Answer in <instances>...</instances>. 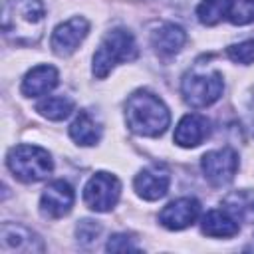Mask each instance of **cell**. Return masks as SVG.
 Listing matches in <instances>:
<instances>
[{
	"instance_id": "obj_1",
	"label": "cell",
	"mask_w": 254,
	"mask_h": 254,
	"mask_svg": "<svg viewBox=\"0 0 254 254\" xmlns=\"http://www.w3.org/2000/svg\"><path fill=\"white\" fill-rule=\"evenodd\" d=\"M46 28V10L40 0H4L2 32L18 46H36Z\"/></svg>"
},
{
	"instance_id": "obj_2",
	"label": "cell",
	"mask_w": 254,
	"mask_h": 254,
	"mask_svg": "<svg viewBox=\"0 0 254 254\" xmlns=\"http://www.w3.org/2000/svg\"><path fill=\"white\" fill-rule=\"evenodd\" d=\"M127 127L143 137H159L171 123V113L163 99L147 89H139L127 97L125 103Z\"/></svg>"
},
{
	"instance_id": "obj_3",
	"label": "cell",
	"mask_w": 254,
	"mask_h": 254,
	"mask_svg": "<svg viewBox=\"0 0 254 254\" xmlns=\"http://www.w3.org/2000/svg\"><path fill=\"white\" fill-rule=\"evenodd\" d=\"M137 42L133 34L125 28H113L107 32L99 44V48L93 54V75L103 79L109 75V71L123 62H133L137 58Z\"/></svg>"
},
{
	"instance_id": "obj_4",
	"label": "cell",
	"mask_w": 254,
	"mask_h": 254,
	"mask_svg": "<svg viewBox=\"0 0 254 254\" xmlns=\"http://www.w3.org/2000/svg\"><path fill=\"white\" fill-rule=\"evenodd\" d=\"M6 165L12 171V175L24 183H36L46 179L52 169V157L46 149L38 145H16L8 151Z\"/></svg>"
},
{
	"instance_id": "obj_5",
	"label": "cell",
	"mask_w": 254,
	"mask_h": 254,
	"mask_svg": "<svg viewBox=\"0 0 254 254\" xmlns=\"http://www.w3.org/2000/svg\"><path fill=\"white\" fill-rule=\"evenodd\" d=\"M183 97L192 107H208L224 91L220 71H189L181 83Z\"/></svg>"
},
{
	"instance_id": "obj_6",
	"label": "cell",
	"mask_w": 254,
	"mask_h": 254,
	"mask_svg": "<svg viewBox=\"0 0 254 254\" xmlns=\"http://www.w3.org/2000/svg\"><path fill=\"white\" fill-rule=\"evenodd\" d=\"M121 196V183L111 173H95L85 189H83V200L85 204L95 212H107L111 210Z\"/></svg>"
},
{
	"instance_id": "obj_7",
	"label": "cell",
	"mask_w": 254,
	"mask_h": 254,
	"mask_svg": "<svg viewBox=\"0 0 254 254\" xmlns=\"http://www.w3.org/2000/svg\"><path fill=\"white\" fill-rule=\"evenodd\" d=\"M200 167H202L206 181L212 187H224L234 179L238 171V155L230 147L214 149L202 155Z\"/></svg>"
},
{
	"instance_id": "obj_8",
	"label": "cell",
	"mask_w": 254,
	"mask_h": 254,
	"mask_svg": "<svg viewBox=\"0 0 254 254\" xmlns=\"http://www.w3.org/2000/svg\"><path fill=\"white\" fill-rule=\"evenodd\" d=\"M87 32H89V22L83 16H73V18L62 22L60 26H56V30L52 32V38H50V46L56 56L67 58L85 40Z\"/></svg>"
},
{
	"instance_id": "obj_9",
	"label": "cell",
	"mask_w": 254,
	"mask_h": 254,
	"mask_svg": "<svg viewBox=\"0 0 254 254\" xmlns=\"http://www.w3.org/2000/svg\"><path fill=\"white\" fill-rule=\"evenodd\" d=\"M73 200H75V192H73L71 185L67 181L60 179V181L50 183L44 189V192L40 196V210L44 216L62 218L71 210Z\"/></svg>"
},
{
	"instance_id": "obj_10",
	"label": "cell",
	"mask_w": 254,
	"mask_h": 254,
	"mask_svg": "<svg viewBox=\"0 0 254 254\" xmlns=\"http://www.w3.org/2000/svg\"><path fill=\"white\" fill-rule=\"evenodd\" d=\"M200 214V202L192 196H183L169 202L159 212V222L169 230H183L190 226Z\"/></svg>"
},
{
	"instance_id": "obj_11",
	"label": "cell",
	"mask_w": 254,
	"mask_h": 254,
	"mask_svg": "<svg viewBox=\"0 0 254 254\" xmlns=\"http://www.w3.org/2000/svg\"><path fill=\"white\" fill-rule=\"evenodd\" d=\"M0 246L4 252H42V238L30 228L14 222H4L0 226Z\"/></svg>"
},
{
	"instance_id": "obj_12",
	"label": "cell",
	"mask_w": 254,
	"mask_h": 254,
	"mask_svg": "<svg viewBox=\"0 0 254 254\" xmlns=\"http://www.w3.org/2000/svg\"><path fill=\"white\" fill-rule=\"evenodd\" d=\"M135 190L145 200H159L167 194L171 185V175L163 165L145 167L133 181Z\"/></svg>"
},
{
	"instance_id": "obj_13",
	"label": "cell",
	"mask_w": 254,
	"mask_h": 254,
	"mask_svg": "<svg viewBox=\"0 0 254 254\" xmlns=\"http://www.w3.org/2000/svg\"><path fill=\"white\" fill-rule=\"evenodd\" d=\"M208 135H210V121H208L204 115L187 113V115L177 123V129H175L173 139H175V143H177L179 147L190 149V147L200 145Z\"/></svg>"
},
{
	"instance_id": "obj_14",
	"label": "cell",
	"mask_w": 254,
	"mask_h": 254,
	"mask_svg": "<svg viewBox=\"0 0 254 254\" xmlns=\"http://www.w3.org/2000/svg\"><path fill=\"white\" fill-rule=\"evenodd\" d=\"M58 79H60V75L54 65H48V64L36 65L24 75L20 91L26 97H40V95H46L48 91H52L58 85Z\"/></svg>"
},
{
	"instance_id": "obj_15",
	"label": "cell",
	"mask_w": 254,
	"mask_h": 254,
	"mask_svg": "<svg viewBox=\"0 0 254 254\" xmlns=\"http://www.w3.org/2000/svg\"><path fill=\"white\" fill-rule=\"evenodd\" d=\"M187 42V34L177 24H161L151 32V46L161 56H175Z\"/></svg>"
},
{
	"instance_id": "obj_16",
	"label": "cell",
	"mask_w": 254,
	"mask_h": 254,
	"mask_svg": "<svg viewBox=\"0 0 254 254\" xmlns=\"http://www.w3.org/2000/svg\"><path fill=\"white\" fill-rule=\"evenodd\" d=\"M222 206L236 222H244V224L254 222V190L248 189L232 190L224 196Z\"/></svg>"
},
{
	"instance_id": "obj_17",
	"label": "cell",
	"mask_w": 254,
	"mask_h": 254,
	"mask_svg": "<svg viewBox=\"0 0 254 254\" xmlns=\"http://www.w3.org/2000/svg\"><path fill=\"white\" fill-rule=\"evenodd\" d=\"M200 230L212 238H230L238 234V222L226 210H208L200 220Z\"/></svg>"
},
{
	"instance_id": "obj_18",
	"label": "cell",
	"mask_w": 254,
	"mask_h": 254,
	"mask_svg": "<svg viewBox=\"0 0 254 254\" xmlns=\"http://www.w3.org/2000/svg\"><path fill=\"white\" fill-rule=\"evenodd\" d=\"M69 137L77 145L91 147L101 139V127L87 111H79L69 125Z\"/></svg>"
},
{
	"instance_id": "obj_19",
	"label": "cell",
	"mask_w": 254,
	"mask_h": 254,
	"mask_svg": "<svg viewBox=\"0 0 254 254\" xmlns=\"http://www.w3.org/2000/svg\"><path fill=\"white\" fill-rule=\"evenodd\" d=\"M234 0H200L196 6V18L204 26H214L230 16Z\"/></svg>"
},
{
	"instance_id": "obj_20",
	"label": "cell",
	"mask_w": 254,
	"mask_h": 254,
	"mask_svg": "<svg viewBox=\"0 0 254 254\" xmlns=\"http://www.w3.org/2000/svg\"><path fill=\"white\" fill-rule=\"evenodd\" d=\"M36 111H40V115H44L46 119L62 121L73 111V99L65 95H50L36 105Z\"/></svg>"
},
{
	"instance_id": "obj_21",
	"label": "cell",
	"mask_w": 254,
	"mask_h": 254,
	"mask_svg": "<svg viewBox=\"0 0 254 254\" xmlns=\"http://www.w3.org/2000/svg\"><path fill=\"white\" fill-rule=\"evenodd\" d=\"M226 56L236 64H252L254 62V40H244L240 44H232L226 48Z\"/></svg>"
},
{
	"instance_id": "obj_22",
	"label": "cell",
	"mask_w": 254,
	"mask_h": 254,
	"mask_svg": "<svg viewBox=\"0 0 254 254\" xmlns=\"http://www.w3.org/2000/svg\"><path fill=\"white\" fill-rule=\"evenodd\" d=\"M99 234H101V224L95 222V220L83 218V220H79L77 226H75V236H77L79 244H83V246L93 244V242L99 238Z\"/></svg>"
},
{
	"instance_id": "obj_23",
	"label": "cell",
	"mask_w": 254,
	"mask_h": 254,
	"mask_svg": "<svg viewBox=\"0 0 254 254\" xmlns=\"http://www.w3.org/2000/svg\"><path fill=\"white\" fill-rule=\"evenodd\" d=\"M228 20L236 26H244V24L254 22V0H238L232 6Z\"/></svg>"
},
{
	"instance_id": "obj_24",
	"label": "cell",
	"mask_w": 254,
	"mask_h": 254,
	"mask_svg": "<svg viewBox=\"0 0 254 254\" xmlns=\"http://www.w3.org/2000/svg\"><path fill=\"white\" fill-rule=\"evenodd\" d=\"M109 252H137L139 246L127 236V234H113L109 240H107V246H105Z\"/></svg>"
}]
</instances>
